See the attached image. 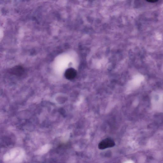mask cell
Segmentation results:
<instances>
[{"mask_svg": "<svg viewBox=\"0 0 163 163\" xmlns=\"http://www.w3.org/2000/svg\"><path fill=\"white\" fill-rule=\"evenodd\" d=\"M77 72L73 68H70L66 70L65 73V76L67 80H71L76 77Z\"/></svg>", "mask_w": 163, "mask_h": 163, "instance_id": "cell-2", "label": "cell"}, {"mask_svg": "<svg viewBox=\"0 0 163 163\" xmlns=\"http://www.w3.org/2000/svg\"><path fill=\"white\" fill-rule=\"evenodd\" d=\"M146 1L149 2L154 3L158 1V0H146Z\"/></svg>", "mask_w": 163, "mask_h": 163, "instance_id": "cell-4", "label": "cell"}, {"mask_svg": "<svg viewBox=\"0 0 163 163\" xmlns=\"http://www.w3.org/2000/svg\"><path fill=\"white\" fill-rule=\"evenodd\" d=\"M162 71L163 73V65H162Z\"/></svg>", "mask_w": 163, "mask_h": 163, "instance_id": "cell-5", "label": "cell"}, {"mask_svg": "<svg viewBox=\"0 0 163 163\" xmlns=\"http://www.w3.org/2000/svg\"><path fill=\"white\" fill-rule=\"evenodd\" d=\"M115 144V143L113 140L111 138H107L100 142L98 145V148L100 149H104L112 148Z\"/></svg>", "mask_w": 163, "mask_h": 163, "instance_id": "cell-1", "label": "cell"}, {"mask_svg": "<svg viewBox=\"0 0 163 163\" xmlns=\"http://www.w3.org/2000/svg\"><path fill=\"white\" fill-rule=\"evenodd\" d=\"M24 71V70L23 68L19 66H17L13 67L11 70V72L13 74L17 76L22 75Z\"/></svg>", "mask_w": 163, "mask_h": 163, "instance_id": "cell-3", "label": "cell"}]
</instances>
